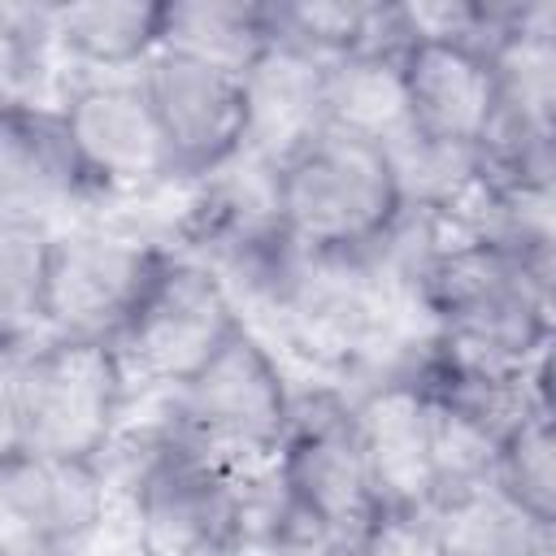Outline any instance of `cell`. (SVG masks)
Returning a JSON list of instances; mask_svg holds the SVG:
<instances>
[{
	"label": "cell",
	"mask_w": 556,
	"mask_h": 556,
	"mask_svg": "<svg viewBox=\"0 0 556 556\" xmlns=\"http://www.w3.org/2000/svg\"><path fill=\"white\" fill-rule=\"evenodd\" d=\"M356 430L374 482L378 513H430L434 473H430V426L426 395L408 369L387 374L365 395L352 400Z\"/></svg>",
	"instance_id": "14"
},
{
	"label": "cell",
	"mask_w": 556,
	"mask_h": 556,
	"mask_svg": "<svg viewBox=\"0 0 556 556\" xmlns=\"http://www.w3.org/2000/svg\"><path fill=\"white\" fill-rule=\"evenodd\" d=\"M408 300L430 317L434 343L482 365L526 369L552 352V256L447 235L421 256Z\"/></svg>",
	"instance_id": "1"
},
{
	"label": "cell",
	"mask_w": 556,
	"mask_h": 556,
	"mask_svg": "<svg viewBox=\"0 0 556 556\" xmlns=\"http://www.w3.org/2000/svg\"><path fill=\"white\" fill-rule=\"evenodd\" d=\"M56 556H78V552H56Z\"/></svg>",
	"instance_id": "24"
},
{
	"label": "cell",
	"mask_w": 556,
	"mask_h": 556,
	"mask_svg": "<svg viewBox=\"0 0 556 556\" xmlns=\"http://www.w3.org/2000/svg\"><path fill=\"white\" fill-rule=\"evenodd\" d=\"M330 65L334 61H321L295 43L274 39L261 52V61L243 74V100H248V143L243 148L278 161L313 126H321Z\"/></svg>",
	"instance_id": "15"
},
{
	"label": "cell",
	"mask_w": 556,
	"mask_h": 556,
	"mask_svg": "<svg viewBox=\"0 0 556 556\" xmlns=\"http://www.w3.org/2000/svg\"><path fill=\"white\" fill-rule=\"evenodd\" d=\"M443 556H556V526L521 513L491 482L430 508Z\"/></svg>",
	"instance_id": "18"
},
{
	"label": "cell",
	"mask_w": 556,
	"mask_h": 556,
	"mask_svg": "<svg viewBox=\"0 0 556 556\" xmlns=\"http://www.w3.org/2000/svg\"><path fill=\"white\" fill-rule=\"evenodd\" d=\"M491 486L508 495L521 513L556 526V434L552 404L530 408L495 447Z\"/></svg>",
	"instance_id": "20"
},
{
	"label": "cell",
	"mask_w": 556,
	"mask_h": 556,
	"mask_svg": "<svg viewBox=\"0 0 556 556\" xmlns=\"http://www.w3.org/2000/svg\"><path fill=\"white\" fill-rule=\"evenodd\" d=\"M274 43L269 0H165L161 48L243 78Z\"/></svg>",
	"instance_id": "17"
},
{
	"label": "cell",
	"mask_w": 556,
	"mask_h": 556,
	"mask_svg": "<svg viewBox=\"0 0 556 556\" xmlns=\"http://www.w3.org/2000/svg\"><path fill=\"white\" fill-rule=\"evenodd\" d=\"M48 222L0 217V352H22L43 339V287H48Z\"/></svg>",
	"instance_id": "19"
},
{
	"label": "cell",
	"mask_w": 556,
	"mask_h": 556,
	"mask_svg": "<svg viewBox=\"0 0 556 556\" xmlns=\"http://www.w3.org/2000/svg\"><path fill=\"white\" fill-rule=\"evenodd\" d=\"M78 165L100 195H143L174 187V165L135 74H104L74 83L56 104Z\"/></svg>",
	"instance_id": "9"
},
{
	"label": "cell",
	"mask_w": 556,
	"mask_h": 556,
	"mask_svg": "<svg viewBox=\"0 0 556 556\" xmlns=\"http://www.w3.org/2000/svg\"><path fill=\"white\" fill-rule=\"evenodd\" d=\"M13 356L0 352V456L22 447V417H17V387H13Z\"/></svg>",
	"instance_id": "23"
},
{
	"label": "cell",
	"mask_w": 556,
	"mask_h": 556,
	"mask_svg": "<svg viewBox=\"0 0 556 556\" xmlns=\"http://www.w3.org/2000/svg\"><path fill=\"white\" fill-rule=\"evenodd\" d=\"M96 200L56 104L0 100V217H35Z\"/></svg>",
	"instance_id": "13"
},
{
	"label": "cell",
	"mask_w": 556,
	"mask_h": 556,
	"mask_svg": "<svg viewBox=\"0 0 556 556\" xmlns=\"http://www.w3.org/2000/svg\"><path fill=\"white\" fill-rule=\"evenodd\" d=\"M135 78L161 126L174 182H200L243 152L248 143L243 78L169 48H156L135 70Z\"/></svg>",
	"instance_id": "10"
},
{
	"label": "cell",
	"mask_w": 556,
	"mask_h": 556,
	"mask_svg": "<svg viewBox=\"0 0 556 556\" xmlns=\"http://www.w3.org/2000/svg\"><path fill=\"white\" fill-rule=\"evenodd\" d=\"M43 9L48 4H35V9L0 4V100H35L30 87L39 78L43 52L52 48Z\"/></svg>",
	"instance_id": "21"
},
{
	"label": "cell",
	"mask_w": 556,
	"mask_h": 556,
	"mask_svg": "<svg viewBox=\"0 0 556 556\" xmlns=\"http://www.w3.org/2000/svg\"><path fill=\"white\" fill-rule=\"evenodd\" d=\"M274 169L282 230L304 256H365L404 213L387 143L352 126H313Z\"/></svg>",
	"instance_id": "2"
},
{
	"label": "cell",
	"mask_w": 556,
	"mask_h": 556,
	"mask_svg": "<svg viewBox=\"0 0 556 556\" xmlns=\"http://www.w3.org/2000/svg\"><path fill=\"white\" fill-rule=\"evenodd\" d=\"M169 252L174 243L113 226L52 230L43 334L113 343L165 269Z\"/></svg>",
	"instance_id": "8"
},
{
	"label": "cell",
	"mask_w": 556,
	"mask_h": 556,
	"mask_svg": "<svg viewBox=\"0 0 556 556\" xmlns=\"http://www.w3.org/2000/svg\"><path fill=\"white\" fill-rule=\"evenodd\" d=\"M243 308L230 287L187 252H169L143 304L113 339L122 374L135 391H174L187 382L239 326Z\"/></svg>",
	"instance_id": "7"
},
{
	"label": "cell",
	"mask_w": 556,
	"mask_h": 556,
	"mask_svg": "<svg viewBox=\"0 0 556 556\" xmlns=\"http://www.w3.org/2000/svg\"><path fill=\"white\" fill-rule=\"evenodd\" d=\"M395 74L408 139L447 152H482L500 117L491 52L460 39L408 35Z\"/></svg>",
	"instance_id": "12"
},
{
	"label": "cell",
	"mask_w": 556,
	"mask_h": 556,
	"mask_svg": "<svg viewBox=\"0 0 556 556\" xmlns=\"http://www.w3.org/2000/svg\"><path fill=\"white\" fill-rule=\"evenodd\" d=\"M343 556H443L430 513H378Z\"/></svg>",
	"instance_id": "22"
},
{
	"label": "cell",
	"mask_w": 556,
	"mask_h": 556,
	"mask_svg": "<svg viewBox=\"0 0 556 556\" xmlns=\"http://www.w3.org/2000/svg\"><path fill=\"white\" fill-rule=\"evenodd\" d=\"M109 513V469L17 447L0 456V556L78 552Z\"/></svg>",
	"instance_id": "11"
},
{
	"label": "cell",
	"mask_w": 556,
	"mask_h": 556,
	"mask_svg": "<svg viewBox=\"0 0 556 556\" xmlns=\"http://www.w3.org/2000/svg\"><path fill=\"white\" fill-rule=\"evenodd\" d=\"M22 447L100 460L126 426L130 382L113 343L43 334L13 356Z\"/></svg>",
	"instance_id": "5"
},
{
	"label": "cell",
	"mask_w": 556,
	"mask_h": 556,
	"mask_svg": "<svg viewBox=\"0 0 556 556\" xmlns=\"http://www.w3.org/2000/svg\"><path fill=\"white\" fill-rule=\"evenodd\" d=\"M48 43L61 48L70 61L104 70V74H135L156 48L165 26V0H91V4H48Z\"/></svg>",
	"instance_id": "16"
},
{
	"label": "cell",
	"mask_w": 556,
	"mask_h": 556,
	"mask_svg": "<svg viewBox=\"0 0 556 556\" xmlns=\"http://www.w3.org/2000/svg\"><path fill=\"white\" fill-rule=\"evenodd\" d=\"M274 482L295 539L317 556H343L378 517L356 408L334 387L295 391L274 456Z\"/></svg>",
	"instance_id": "3"
},
{
	"label": "cell",
	"mask_w": 556,
	"mask_h": 556,
	"mask_svg": "<svg viewBox=\"0 0 556 556\" xmlns=\"http://www.w3.org/2000/svg\"><path fill=\"white\" fill-rule=\"evenodd\" d=\"M291 400L295 387L274 348L243 321L187 382L165 391L161 421L191 447L252 478L274 465L291 421Z\"/></svg>",
	"instance_id": "4"
},
{
	"label": "cell",
	"mask_w": 556,
	"mask_h": 556,
	"mask_svg": "<svg viewBox=\"0 0 556 556\" xmlns=\"http://www.w3.org/2000/svg\"><path fill=\"white\" fill-rule=\"evenodd\" d=\"M135 556H222L243 521V473L156 421L126 469Z\"/></svg>",
	"instance_id": "6"
}]
</instances>
